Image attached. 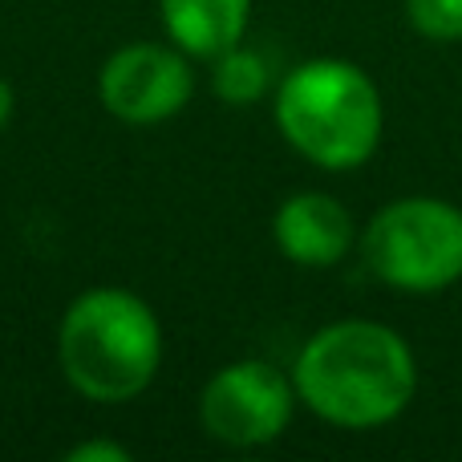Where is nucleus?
I'll use <instances>...</instances> for the list:
<instances>
[{"instance_id":"obj_1","label":"nucleus","mask_w":462,"mask_h":462,"mask_svg":"<svg viewBox=\"0 0 462 462\" xmlns=\"http://www.w3.org/2000/svg\"><path fill=\"white\" fill-rule=\"evenodd\" d=\"M296 398L341 430H374L410 406L418 365L382 320H333L304 341L292 365Z\"/></svg>"},{"instance_id":"obj_4","label":"nucleus","mask_w":462,"mask_h":462,"mask_svg":"<svg viewBox=\"0 0 462 462\" xmlns=\"http://www.w3.org/2000/svg\"><path fill=\"white\" fill-rule=\"evenodd\" d=\"M361 260L402 292L450 288L462 280V211L434 195L385 203L361 231Z\"/></svg>"},{"instance_id":"obj_8","label":"nucleus","mask_w":462,"mask_h":462,"mask_svg":"<svg viewBox=\"0 0 462 462\" xmlns=\"http://www.w3.org/2000/svg\"><path fill=\"white\" fill-rule=\"evenodd\" d=\"M159 16L167 37L187 57L216 61L244 41L252 0H159Z\"/></svg>"},{"instance_id":"obj_11","label":"nucleus","mask_w":462,"mask_h":462,"mask_svg":"<svg viewBox=\"0 0 462 462\" xmlns=\"http://www.w3.org/2000/svg\"><path fill=\"white\" fill-rule=\"evenodd\" d=\"M69 462H130V447H122V442H78V447L65 455Z\"/></svg>"},{"instance_id":"obj_2","label":"nucleus","mask_w":462,"mask_h":462,"mask_svg":"<svg viewBox=\"0 0 462 462\" xmlns=\"http://www.w3.org/2000/svg\"><path fill=\"white\" fill-rule=\"evenodd\" d=\"M57 361L81 398L97 406L134 402L162 365V325L143 296L126 288H89L65 309Z\"/></svg>"},{"instance_id":"obj_7","label":"nucleus","mask_w":462,"mask_h":462,"mask_svg":"<svg viewBox=\"0 0 462 462\" xmlns=\"http://www.w3.org/2000/svg\"><path fill=\"white\" fill-rule=\"evenodd\" d=\"M272 239L280 255L300 268H333L357 244L353 216L325 191H296L272 216Z\"/></svg>"},{"instance_id":"obj_12","label":"nucleus","mask_w":462,"mask_h":462,"mask_svg":"<svg viewBox=\"0 0 462 462\" xmlns=\"http://www.w3.org/2000/svg\"><path fill=\"white\" fill-rule=\"evenodd\" d=\"M13 106H16V102H13V86L0 78V130H5L8 118H13Z\"/></svg>"},{"instance_id":"obj_9","label":"nucleus","mask_w":462,"mask_h":462,"mask_svg":"<svg viewBox=\"0 0 462 462\" xmlns=\"http://www.w3.org/2000/svg\"><path fill=\"white\" fill-rule=\"evenodd\" d=\"M268 81H272L268 61H263L260 53H252V49H244V45L219 53L216 65H211V94H216L219 102L236 106V110L260 102V97L268 94Z\"/></svg>"},{"instance_id":"obj_5","label":"nucleus","mask_w":462,"mask_h":462,"mask_svg":"<svg viewBox=\"0 0 462 462\" xmlns=\"http://www.w3.org/2000/svg\"><path fill=\"white\" fill-rule=\"evenodd\" d=\"M296 385L268 361H231L199 393V422L224 447H268L288 430Z\"/></svg>"},{"instance_id":"obj_6","label":"nucleus","mask_w":462,"mask_h":462,"mask_svg":"<svg viewBox=\"0 0 462 462\" xmlns=\"http://www.w3.org/2000/svg\"><path fill=\"white\" fill-rule=\"evenodd\" d=\"M195 94L191 61L179 45H154V41H134L106 57L97 73V97L118 122L130 126H154L175 114Z\"/></svg>"},{"instance_id":"obj_10","label":"nucleus","mask_w":462,"mask_h":462,"mask_svg":"<svg viewBox=\"0 0 462 462\" xmlns=\"http://www.w3.org/2000/svg\"><path fill=\"white\" fill-rule=\"evenodd\" d=\"M406 16L426 41L439 45L462 41V0H406Z\"/></svg>"},{"instance_id":"obj_3","label":"nucleus","mask_w":462,"mask_h":462,"mask_svg":"<svg viewBox=\"0 0 462 462\" xmlns=\"http://www.w3.org/2000/svg\"><path fill=\"white\" fill-rule=\"evenodd\" d=\"M272 110L284 143L325 171H357L369 162L385 126L374 78L341 57L296 65L280 81Z\"/></svg>"}]
</instances>
